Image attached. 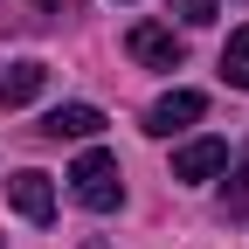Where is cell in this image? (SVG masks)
<instances>
[{
	"label": "cell",
	"mask_w": 249,
	"mask_h": 249,
	"mask_svg": "<svg viewBox=\"0 0 249 249\" xmlns=\"http://www.w3.org/2000/svg\"><path fill=\"white\" fill-rule=\"evenodd\" d=\"M70 194L90 208V214H111L118 201H124V173H118V152H83V160L70 166Z\"/></svg>",
	"instance_id": "cell-1"
},
{
	"label": "cell",
	"mask_w": 249,
	"mask_h": 249,
	"mask_svg": "<svg viewBox=\"0 0 249 249\" xmlns=\"http://www.w3.org/2000/svg\"><path fill=\"white\" fill-rule=\"evenodd\" d=\"M124 49H132L145 70H180V62H187V42L173 35L166 21H139L132 35H124Z\"/></svg>",
	"instance_id": "cell-2"
},
{
	"label": "cell",
	"mask_w": 249,
	"mask_h": 249,
	"mask_svg": "<svg viewBox=\"0 0 249 249\" xmlns=\"http://www.w3.org/2000/svg\"><path fill=\"white\" fill-rule=\"evenodd\" d=\"M201 111H208V97H201V90H166V97L145 111V132H152V139H173V132H187Z\"/></svg>",
	"instance_id": "cell-3"
},
{
	"label": "cell",
	"mask_w": 249,
	"mask_h": 249,
	"mask_svg": "<svg viewBox=\"0 0 249 249\" xmlns=\"http://www.w3.org/2000/svg\"><path fill=\"white\" fill-rule=\"evenodd\" d=\"M7 208L21 214V222H49V214H55V187H49V173H35V166L14 173V180H7Z\"/></svg>",
	"instance_id": "cell-4"
},
{
	"label": "cell",
	"mask_w": 249,
	"mask_h": 249,
	"mask_svg": "<svg viewBox=\"0 0 249 249\" xmlns=\"http://www.w3.org/2000/svg\"><path fill=\"white\" fill-rule=\"evenodd\" d=\"M42 90H49V62H35V55H28V62H14V70L0 76V111H21V104H35Z\"/></svg>",
	"instance_id": "cell-5"
},
{
	"label": "cell",
	"mask_w": 249,
	"mask_h": 249,
	"mask_svg": "<svg viewBox=\"0 0 249 249\" xmlns=\"http://www.w3.org/2000/svg\"><path fill=\"white\" fill-rule=\"evenodd\" d=\"M222 166H229V145L222 139H194V145L173 152V180H214Z\"/></svg>",
	"instance_id": "cell-6"
},
{
	"label": "cell",
	"mask_w": 249,
	"mask_h": 249,
	"mask_svg": "<svg viewBox=\"0 0 249 249\" xmlns=\"http://www.w3.org/2000/svg\"><path fill=\"white\" fill-rule=\"evenodd\" d=\"M42 132H49V139H97V132H104V111H97V104H55V111L42 118Z\"/></svg>",
	"instance_id": "cell-7"
},
{
	"label": "cell",
	"mask_w": 249,
	"mask_h": 249,
	"mask_svg": "<svg viewBox=\"0 0 249 249\" xmlns=\"http://www.w3.org/2000/svg\"><path fill=\"white\" fill-rule=\"evenodd\" d=\"M222 214L229 222H249V145L235 160V180H222Z\"/></svg>",
	"instance_id": "cell-8"
},
{
	"label": "cell",
	"mask_w": 249,
	"mask_h": 249,
	"mask_svg": "<svg viewBox=\"0 0 249 249\" xmlns=\"http://www.w3.org/2000/svg\"><path fill=\"white\" fill-rule=\"evenodd\" d=\"M222 83L229 90H249V28H235L229 49H222Z\"/></svg>",
	"instance_id": "cell-9"
},
{
	"label": "cell",
	"mask_w": 249,
	"mask_h": 249,
	"mask_svg": "<svg viewBox=\"0 0 249 249\" xmlns=\"http://www.w3.org/2000/svg\"><path fill=\"white\" fill-rule=\"evenodd\" d=\"M173 14H180V21H194V28H201V21H214V0H173Z\"/></svg>",
	"instance_id": "cell-10"
}]
</instances>
